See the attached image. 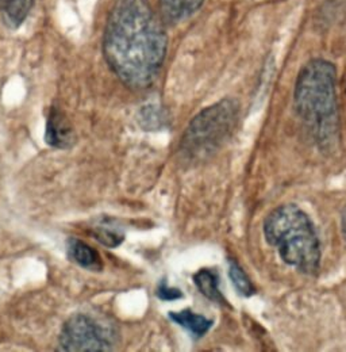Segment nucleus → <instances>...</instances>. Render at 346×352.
Returning a JSON list of instances; mask_svg holds the SVG:
<instances>
[{"label":"nucleus","mask_w":346,"mask_h":352,"mask_svg":"<svg viewBox=\"0 0 346 352\" xmlns=\"http://www.w3.org/2000/svg\"><path fill=\"white\" fill-rule=\"evenodd\" d=\"M168 37L148 0H115L107 18L103 53L128 87H150L164 64Z\"/></svg>","instance_id":"obj_1"},{"label":"nucleus","mask_w":346,"mask_h":352,"mask_svg":"<svg viewBox=\"0 0 346 352\" xmlns=\"http://www.w3.org/2000/svg\"><path fill=\"white\" fill-rule=\"evenodd\" d=\"M295 107L319 142L327 145L338 131L337 71L322 58L308 61L295 85Z\"/></svg>","instance_id":"obj_2"},{"label":"nucleus","mask_w":346,"mask_h":352,"mask_svg":"<svg viewBox=\"0 0 346 352\" xmlns=\"http://www.w3.org/2000/svg\"><path fill=\"white\" fill-rule=\"evenodd\" d=\"M264 236L281 261L303 274L314 275L321 265V247L312 221L295 204L273 209L264 220Z\"/></svg>","instance_id":"obj_3"},{"label":"nucleus","mask_w":346,"mask_h":352,"mask_svg":"<svg viewBox=\"0 0 346 352\" xmlns=\"http://www.w3.org/2000/svg\"><path fill=\"white\" fill-rule=\"evenodd\" d=\"M238 118V103L222 99L200 111L189 124L183 137L181 149L191 157L213 153L233 132Z\"/></svg>","instance_id":"obj_4"},{"label":"nucleus","mask_w":346,"mask_h":352,"mask_svg":"<svg viewBox=\"0 0 346 352\" xmlns=\"http://www.w3.org/2000/svg\"><path fill=\"white\" fill-rule=\"evenodd\" d=\"M115 344L114 331L95 318L78 313L62 327L60 347L68 352H102L113 350Z\"/></svg>","instance_id":"obj_5"},{"label":"nucleus","mask_w":346,"mask_h":352,"mask_svg":"<svg viewBox=\"0 0 346 352\" xmlns=\"http://www.w3.org/2000/svg\"><path fill=\"white\" fill-rule=\"evenodd\" d=\"M45 140L50 146L57 149H69L76 142V134L72 124L62 114V111L56 107L50 110L47 117Z\"/></svg>","instance_id":"obj_6"},{"label":"nucleus","mask_w":346,"mask_h":352,"mask_svg":"<svg viewBox=\"0 0 346 352\" xmlns=\"http://www.w3.org/2000/svg\"><path fill=\"white\" fill-rule=\"evenodd\" d=\"M205 0H159L160 12L167 23H178L194 15Z\"/></svg>","instance_id":"obj_7"},{"label":"nucleus","mask_w":346,"mask_h":352,"mask_svg":"<svg viewBox=\"0 0 346 352\" xmlns=\"http://www.w3.org/2000/svg\"><path fill=\"white\" fill-rule=\"evenodd\" d=\"M67 250H68L69 258L80 267L89 271H102L103 262L99 254L84 241L71 237L67 241Z\"/></svg>","instance_id":"obj_8"},{"label":"nucleus","mask_w":346,"mask_h":352,"mask_svg":"<svg viewBox=\"0 0 346 352\" xmlns=\"http://www.w3.org/2000/svg\"><path fill=\"white\" fill-rule=\"evenodd\" d=\"M34 3L36 0H0V15L4 25L10 29H18L30 14Z\"/></svg>","instance_id":"obj_9"},{"label":"nucleus","mask_w":346,"mask_h":352,"mask_svg":"<svg viewBox=\"0 0 346 352\" xmlns=\"http://www.w3.org/2000/svg\"><path fill=\"white\" fill-rule=\"evenodd\" d=\"M170 318L174 321L177 325L187 329L192 336L202 338L205 336L210 328L213 327V321L206 318L205 316L196 314L189 309L181 311H171Z\"/></svg>","instance_id":"obj_10"},{"label":"nucleus","mask_w":346,"mask_h":352,"mask_svg":"<svg viewBox=\"0 0 346 352\" xmlns=\"http://www.w3.org/2000/svg\"><path fill=\"white\" fill-rule=\"evenodd\" d=\"M194 282L198 287V290L209 300L218 302V304H226L222 293L219 292V279L216 272L213 270H200L194 275Z\"/></svg>","instance_id":"obj_11"},{"label":"nucleus","mask_w":346,"mask_h":352,"mask_svg":"<svg viewBox=\"0 0 346 352\" xmlns=\"http://www.w3.org/2000/svg\"><path fill=\"white\" fill-rule=\"evenodd\" d=\"M229 275H230V279L235 287V290L244 296V297H251L255 294V286L253 283L251 282L249 276L246 275V272L241 268V265L237 263L235 261L230 259L229 262Z\"/></svg>","instance_id":"obj_12"},{"label":"nucleus","mask_w":346,"mask_h":352,"mask_svg":"<svg viewBox=\"0 0 346 352\" xmlns=\"http://www.w3.org/2000/svg\"><path fill=\"white\" fill-rule=\"evenodd\" d=\"M139 124L145 131H157L165 125V114L159 106H145L139 113Z\"/></svg>","instance_id":"obj_13"},{"label":"nucleus","mask_w":346,"mask_h":352,"mask_svg":"<svg viewBox=\"0 0 346 352\" xmlns=\"http://www.w3.org/2000/svg\"><path fill=\"white\" fill-rule=\"evenodd\" d=\"M93 236L95 239L103 244L107 248H115L121 245L125 240V236L108 226H97L93 229Z\"/></svg>","instance_id":"obj_14"},{"label":"nucleus","mask_w":346,"mask_h":352,"mask_svg":"<svg viewBox=\"0 0 346 352\" xmlns=\"http://www.w3.org/2000/svg\"><path fill=\"white\" fill-rule=\"evenodd\" d=\"M157 297L163 301H174V300H178L183 297L181 292L177 290V289H173L170 287L165 280H161V283L159 285V289H157Z\"/></svg>","instance_id":"obj_15"},{"label":"nucleus","mask_w":346,"mask_h":352,"mask_svg":"<svg viewBox=\"0 0 346 352\" xmlns=\"http://www.w3.org/2000/svg\"><path fill=\"white\" fill-rule=\"evenodd\" d=\"M341 232H343V236L346 240V208L343 216H341Z\"/></svg>","instance_id":"obj_16"}]
</instances>
